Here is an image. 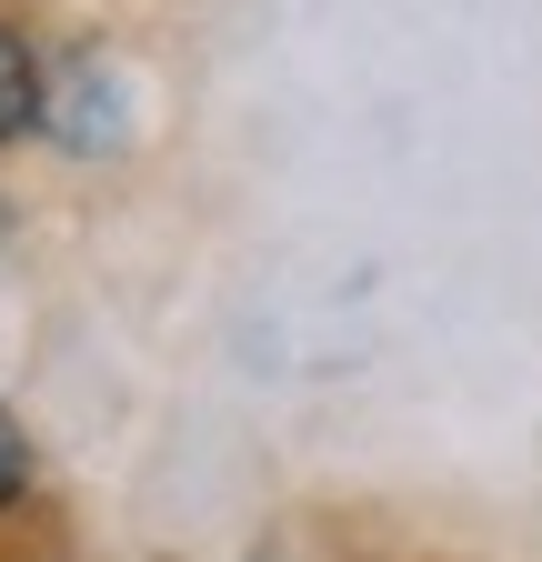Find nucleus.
Returning <instances> with one entry per match:
<instances>
[{
    "instance_id": "obj_2",
    "label": "nucleus",
    "mask_w": 542,
    "mask_h": 562,
    "mask_svg": "<svg viewBox=\"0 0 542 562\" xmlns=\"http://www.w3.org/2000/svg\"><path fill=\"white\" fill-rule=\"evenodd\" d=\"M21 482H31V452H21V422L0 412V492H21Z\"/></svg>"
},
{
    "instance_id": "obj_1",
    "label": "nucleus",
    "mask_w": 542,
    "mask_h": 562,
    "mask_svg": "<svg viewBox=\"0 0 542 562\" xmlns=\"http://www.w3.org/2000/svg\"><path fill=\"white\" fill-rule=\"evenodd\" d=\"M41 111V81H31V50L11 41V31H0V140H11L21 121Z\"/></svg>"
}]
</instances>
